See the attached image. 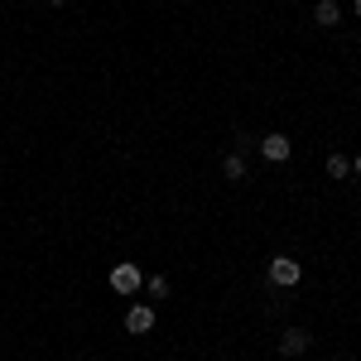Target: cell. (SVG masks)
Returning <instances> with one entry per match:
<instances>
[{
	"mask_svg": "<svg viewBox=\"0 0 361 361\" xmlns=\"http://www.w3.org/2000/svg\"><path fill=\"white\" fill-rule=\"evenodd\" d=\"M145 294H149V299H169V279L164 275H149V279H145Z\"/></svg>",
	"mask_w": 361,
	"mask_h": 361,
	"instance_id": "cell-8",
	"label": "cell"
},
{
	"mask_svg": "<svg viewBox=\"0 0 361 361\" xmlns=\"http://www.w3.org/2000/svg\"><path fill=\"white\" fill-rule=\"evenodd\" d=\"M111 289H116V294H135V289H145V275H140V265L121 260V265L111 270Z\"/></svg>",
	"mask_w": 361,
	"mask_h": 361,
	"instance_id": "cell-1",
	"label": "cell"
},
{
	"mask_svg": "<svg viewBox=\"0 0 361 361\" xmlns=\"http://www.w3.org/2000/svg\"><path fill=\"white\" fill-rule=\"evenodd\" d=\"M328 173H333V178H347V173H352L347 154H333V159H328Z\"/></svg>",
	"mask_w": 361,
	"mask_h": 361,
	"instance_id": "cell-9",
	"label": "cell"
},
{
	"mask_svg": "<svg viewBox=\"0 0 361 361\" xmlns=\"http://www.w3.org/2000/svg\"><path fill=\"white\" fill-rule=\"evenodd\" d=\"M308 342H313V337H308L304 328H289V333L279 337V347H284V357H304V352H308Z\"/></svg>",
	"mask_w": 361,
	"mask_h": 361,
	"instance_id": "cell-5",
	"label": "cell"
},
{
	"mask_svg": "<svg viewBox=\"0 0 361 361\" xmlns=\"http://www.w3.org/2000/svg\"><path fill=\"white\" fill-rule=\"evenodd\" d=\"M357 20H361V0H357Z\"/></svg>",
	"mask_w": 361,
	"mask_h": 361,
	"instance_id": "cell-10",
	"label": "cell"
},
{
	"mask_svg": "<svg viewBox=\"0 0 361 361\" xmlns=\"http://www.w3.org/2000/svg\"><path fill=\"white\" fill-rule=\"evenodd\" d=\"M126 328H130V333H149V328H154V308L135 304L130 313H126Z\"/></svg>",
	"mask_w": 361,
	"mask_h": 361,
	"instance_id": "cell-4",
	"label": "cell"
},
{
	"mask_svg": "<svg viewBox=\"0 0 361 361\" xmlns=\"http://www.w3.org/2000/svg\"><path fill=\"white\" fill-rule=\"evenodd\" d=\"M289 149H294L289 135H265V140H260V154H265L270 164H284V159H289Z\"/></svg>",
	"mask_w": 361,
	"mask_h": 361,
	"instance_id": "cell-3",
	"label": "cell"
},
{
	"mask_svg": "<svg viewBox=\"0 0 361 361\" xmlns=\"http://www.w3.org/2000/svg\"><path fill=\"white\" fill-rule=\"evenodd\" d=\"M222 173L231 178V183H236V178H246V154H241V149H231V154L222 159Z\"/></svg>",
	"mask_w": 361,
	"mask_h": 361,
	"instance_id": "cell-7",
	"label": "cell"
},
{
	"mask_svg": "<svg viewBox=\"0 0 361 361\" xmlns=\"http://www.w3.org/2000/svg\"><path fill=\"white\" fill-rule=\"evenodd\" d=\"M357 173H361V154H357Z\"/></svg>",
	"mask_w": 361,
	"mask_h": 361,
	"instance_id": "cell-11",
	"label": "cell"
},
{
	"mask_svg": "<svg viewBox=\"0 0 361 361\" xmlns=\"http://www.w3.org/2000/svg\"><path fill=\"white\" fill-rule=\"evenodd\" d=\"M299 275H304V270H299V260H289V255H275V260H270V279H275L279 289L299 284Z\"/></svg>",
	"mask_w": 361,
	"mask_h": 361,
	"instance_id": "cell-2",
	"label": "cell"
},
{
	"mask_svg": "<svg viewBox=\"0 0 361 361\" xmlns=\"http://www.w3.org/2000/svg\"><path fill=\"white\" fill-rule=\"evenodd\" d=\"M54 5H68V0H54Z\"/></svg>",
	"mask_w": 361,
	"mask_h": 361,
	"instance_id": "cell-12",
	"label": "cell"
},
{
	"mask_svg": "<svg viewBox=\"0 0 361 361\" xmlns=\"http://www.w3.org/2000/svg\"><path fill=\"white\" fill-rule=\"evenodd\" d=\"M313 20L323 29H333L337 20H342V5H337V0H318V5H313Z\"/></svg>",
	"mask_w": 361,
	"mask_h": 361,
	"instance_id": "cell-6",
	"label": "cell"
}]
</instances>
